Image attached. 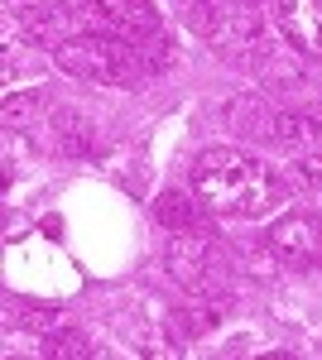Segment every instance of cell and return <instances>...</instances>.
I'll use <instances>...</instances> for the list:
<instances>
[{"instance_id": "obj_11", "label": "cell", "mask_w": 322, "mask_h": 360, "mask_svg": "<svg viewBox=\"0 0 322 360\" xmlns=\"http://www.w3.org/2000/svg\"><path fill=\"white\" fill-rule=\"evenodd\" d=\"M284 183H289V188H294L313 212H322V149L298 154L294 164H289V173H284Z\"/></svg>"}, {"instance_id": "obj_15", "label": "cell", "mask_w": 322, "mask_h": 360, "mask_svg": "<svg viewBox=\"0 0 322 360\" xmlns=\"http://www.w3.org/2000/svg\"><path fill=\"white\" fill-rule=\"evenodd\" d=\"M44 111V91H25V96H5V125L10 130H20V125H29L34 115Z\"/></svg>"}, {"instance_id": "obj_2", "label": "cell", "mask_w": 322, "mask_h": 360, "mask_svg": "<svg viewBox=\"0 0 322 360\" xmlns=\"http://www.w3.org/2000/svg\"><path fill=\"white\" fill-rule=\"evenodd\" d=\"M54 63L68 72V77H82V82H106V86H144L154 77L149 58L140 53L135 44L116 39V34H73L68 44L54 49Z\"/></svg>"}, {"instance_id": "obj_12", "label": "cell", "mask_w": 322, "mask_h": 360, "mask_svg": "<svg viewBox=\"0 0 322 360\" xmlns=\"http://www.w3.org/2000/svg\"><path fill=\"white\" fill-rule=\"evenodd\" d=\"M54 144L68 154V159H87V154L97 149V135H92V125L78 120L73 111H58L54 115Z\"/></svg>"}, {"instance_id": "obj_4", "label": "cell", "mask_w": 322, "mask_h": 360, "mask_svg": "<svg viewBox=\"0 0 322 360\" xmlns=\"http://www.w3.org/2000/svg\"><path fill=\"white\" fill-rule=\"evenodd\" d=\"M78 10L92 20L97 34H116V39H125L135 49L154 44L163 34V25H159V15H154L149 0H82Z\"/></svg>"}, {"instance_id": "obj_14", "label": "cell", "mask_w": 322, "mask_h": 360, "mask_svg": "<svg viewBox=\"0 0 322 360\" xmlns=\"http://www.w3.org/2000/svg\"><path fill=\"white\" fill-rule=\"evenodd\" d=\"M39 356L82 360V356H92V346H87V336H82V332H49V336H44V351H39Z\"/></svg>"}, {"instance_id": "obj_6", "label": "cell", "mask_w": 322, "mask_h": 360, "mask_svg": "<svg viewBox=\"0 0 322 360\" xmlns=\"http://www.w3.org/2000/svg\"><path fill=\"white\" fill-rule=\"evenodd\" d=\"M245 58H250V72H255L269 91L294 96V101H303V96L313 91V77H308L303 53H298L294 44H269V39H260V44H255Z\"/></svg>"}, {"instance_id": "obj_8", "label": "cell", "mask_w": 322, "mask_h": 360, "mask_svg": "<svg viewBox=\"0 0 322 360\" xmlns=\"http://www.w3.org/2000/svg\"><path fill=\"white\" fill-rule=\"evenodd\" d=\"M226 125L241 139H274L279 111L269 106V96H260V91H241V96L226 101Z\"/></svg>"}, {"instance_id": "obj_9", "label": "cell", "mask_w": 322, "mask_h": 360, "mask_svg": "<svg viewBox=\"0 0 322 360\" xmlns=\"http://www.w3.org/2000/svg\"><path fill=\"white\" fill-rule=\"evenodd\" d=\"M20 29H25L34 44H68V10H63V0H29L25 10H20Z\"/></svg>"}, {"instance_id": "obj_13", "label": "cell", "mask_w": 322, "mask_h": 360, "mask_svg": "<svg viewBox=\"0 0 322 360\" xmlns=\"http://www.w3.org/2000/svg\"><path fill=\"white\" fill-rule=\"evenodd\" d=\"M154 217H159V226H168V231H192V226H202L197 207H192V197L178 193V188H168V193L154 202Z\"/></svg>"}, {"instance_id": "obj_1", "label": "cell", "mask_w": 322, "mask_h": 360, "mask_svg": "<svg viewBox=\"0 0 322 360\" xmlns=\"http://www.w3.org/2000/svg\"><path fill=\"white\" fill-rule=\"evenodd\" d=\"M192 193H197V202L212 217L255 221V217H265V212L279 207L284 178L265 159H250L241 149H207L192 164Z\"/></svg>"}, {"instance_id": "obj_5", "label": "cell", "mask_w": 322, "mask_h": 360, "mask_svg": "<svg viewBox=\"0 0 322 360\" xmlns=\"http://www.w3.org/2000/svg\"><path fill=\"white\" fill-rule=\"evenodd\" d=\"M265 240H269V255H274L284 269L308 274V269L322 264V221L313 212H289V217H279V221L269 226Z\"/></svg>"}, {"instance_id": "obj_7", "label": "cell", "mask_w": 322, "mask_h": 360, "mask_svg": "<svg viewBox=\"0 0 322 360\" xmlns=\"http://www.w3.org/2000/svg\"><path fill=\"white\" fill-rule=\"evenodd\" d=\"M265 5L284 44H294L303 58H322V0H265Z\"/></svg>"}, {"instance_id": "obj_10", "label": "cell", "mask_w": 322, "mask_h": 360, "mask_svg": "<svg viewBox=\"0 0 322 360\" xmlns=\"http://www.w3.org/2000/svg\"><path fill=\"white\" fill-rule=\"evenodd\" d=\"M274 139L298 149V154H313V149H322V120L318 115H303V111H279Z\"/></svg>"}, {"instance_id": "obj_3", "label": "cell", "mask_w": 322, "mask_h": 360, "mask_svg": "<svg viewBox=\"0 0 322 360\" xmlns=\"http://www.w3.org/2000/svg\"><path fill=\"white\" fill-rule=\"evenodd\" d=\"M163 264L173 283L188 293L192 303H212L221 307L231 293V259L226 250L216 245V236L207 226H192V231H173V240L163 250Z\"/></svg>"}]
</instances>
